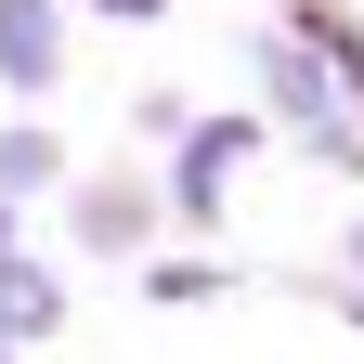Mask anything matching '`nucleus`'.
<instances>
[{
  "mask_svg": "<svg viewBox=\"0 0 364 364\" xmlns=\"http://www.w3.org/2000/svg\"><path fill=\"white\" fill-rule=\"evenodd\" d=\"M273 144V117H196L182 144L156 156V208H169V235H221V208H235V182L247 156Z\"/></svg>",
  "mask_w": 364,
  "mask_h": 364,
  "instance_id": "nucleus-1",
  "label": "nucleus"
},
{
  "mask_svg": "<svg viewBox=\"0 0 364 364\" xmlns=\"http://www.w3.org/2000/svg\"><path fill=\"white\" fill-rule=\"evenodd\" d=\"M247 78H260V117H273V130H287V144H299L312 169H326V156L351 144V130H364V117L338 105V78H326V65H312V53H299V39H287V26H260V39H247Z\"/></svg>",
  "mask_w": 364,
  "mask_h": 364,
  "instance_id": "nucleus-2",
  "label": "nucleus"
},
{
  "mask_svg": "<svg viewBox=\"0 0 364 364\" xmlns=\"http://www.w3.org/2000/svg\"><path fill=\"white\" fill-rule=\"evenodd\" d=\"M53 208H65V247H78V260H156V235H169L156 169H78Z\"/></svg>",
  "mask_w": 364,
  "mask_h": 364,
  "instance_id": "nucleus-3",
  "label": "nucleus"
},
{
  "mask_svg": "<svg viewBox=\"0 0 364 364\" xmlns=\"http://www.w3.org/2000/svg\"><path fill=\"white\" fill-rule=\"evenodd\" d=\"M0 91L26 117L65 91V0H0Z\"/></svg>",
  "mask_w": 364,
  "mask_h": 364,
  "instance_id": "nucleus-4",
  "label": "nucleus"
},
{
  "mask_svg": "<svg viewBox=\"0 0 364 364\" xmlns=\"http://www.w3.org/2000/svg\"><path fill=\"white\" fill-rule=\"evenodd\" d=\"M39 338H65V260L14 247L0 260V351H39Z\"/></svg>",
  "mask_w": 364,
  "mask_h": 364,
  "instance_id": "nucleus-5",
  "label": "nucleus"
},
{
  "mask_svg": "<svg viewBox=\"0 0 364 364\" xmlns=\"http://www.w3.org/2000/svg\"><path fill=\"white\" fill-rule=\"evenodd\" d=\"M273 26H287L299 53H312V65L338 78V105L364 117V14H351V0H287V14H273Z\"/></svg>",
  "mask_w": 364,
  "mask_h": 364,
  "instance_id": "nucleus-6",
  "label": "nucleus"
},
{
  "mask_svg": "<svg viewBox=\"0 0 364 364\" xmlns=\"http://www.w3.org/2000/svg\"><path fill=\"white\" fill-rule=\"evenodd\" d=\"M65 182H78L65 130H39V117H14V130H0V196H14V208H53Z\"/></svg>",
  "mask_w": 364,
  "mask_h": 364,
  "instance_id": "nucleus-7",
  "label": "nucleus"
},
{
  "mask_svg": "<svg viewBox=\"0 0 364 364\" xmlns=\"http://www.w3.org/2000/svg\"><path fill=\"white\" fill-rule=\"evenodd\" d=\"M235 287H247V273L221 260V247H156L144 260V299L156 312H208V299H235Z\"/></svg>",
  "mask_w": 364,
  "mask_h": 364,
  "instance_id": "nucleus-8",
  "label": "nucleus"
},
{
  "mask_svg": "<svg viewBox=\"0 0 364 364\" xmlns=\"http://www.w3.org/2000/svg\"><path fill=\"white\" fill-rule=\"evenodd\" d=\"M182 130H196V105H182L169 78H144V91H130V144H156V156H169Z\"/></svg>",
  "mask_w": 364,
  "mask_h": 364,
  "instance_id": "nucleus-9",
  "label": "nucleus"
},
{
  "mask_svg": "<svg viewBox=\"0 0 364 364\" xmlns=\"http://www.w3.org/2000/svg\"><path fill=\"white\" fill-rule=\"evenodd\" d=\"M105 26H169V0H91Z\"/></svg>",
  "mask_w": 364,
  "mask_h": 364,
  "instance_id": "nucleus-10",
  "label": "nucleus"
},
{
  "mask_svg": "<svg viewBox=\"0 0 364 364\" xmlns=\"http://www.w3.org/2000/svg\"><path fill=\"white\" fill-rule=\"evenodd\" d=\"M312 287H326V312H338V326L364 338V287H338V273H312Z\"/></svg>",
  "mask_w": 364,
  "mask_h": 364,
  "instance_id": "nucleus-11",
  "label": "nucleus"
},
{
  "mask_svg": "<svg viewBox=\"0 0 364 364\" xmlns=\"http://www.w3.org/2000/svg\"><path fill=\"white\" fill-rule=\"evenodd\" d=\"M338 287H364V221H351V235H338Z\"/></svg>",
  "mask_w": 364,
  "mask_h": 364,
  "instance_id": "nucleus-12",
  "label": "nucleus"
},
{
  "mask_svg": "<svg viewBox=\"0 0 364 364\" xmlns=\"http://www.w3.org/2000/svg\"><path fill=\"white\" fill-rule=\"evenodd\" d=\"M14 247H26V208H14V196H0V260H14Z\"/></svg>",
  "mask_w": 364,
  "mask_h": 364,
  "instance_id": "nucleus-13",
  "label": "nucleus"
},
{
  "mask_svg": "<svg viewBox=\"0 0 364 364\" xmlns=\"http://www.w3.org/2000/svg\"><path fill=\"white\" fill-rule=\"evenodd\" d=\"M326 169H351V182H364V130H351V144H338V156H326Z\"/></svg>",
  "mask_w": 364,
  "mask_h": 364,
  "instance_id": "nucleus-14",
  "label": "nucleus"
},
{
  "mask_svg": "<svg viewBox=\"0 0 364 364\" xmlns=\"http://www.w3.org/2000/svg\"><path fill=\"white\" fill-rule=\"evenodd\" d=\"M0 364H14V351H0Z\"/></svg>",
  "mask_w": 364,
  "mask_h": 364,
  "instance_id": "nucleus-15",
  "label": "nucleus"
}]
</instances>
